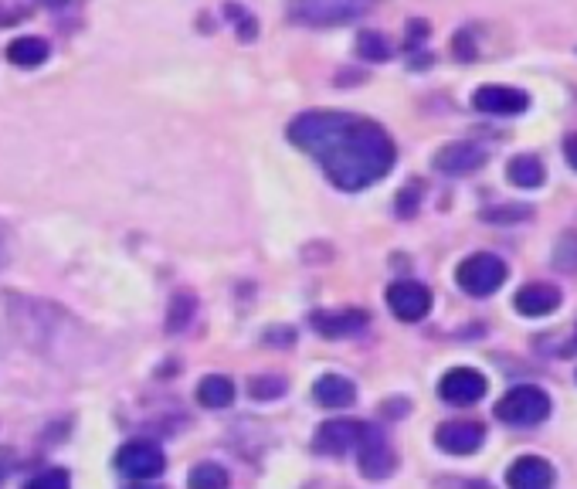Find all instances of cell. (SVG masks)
I'll return each instance as SVG.
<instances>
[{"mask_svg": "<svg viewBox=\"0 0 577 489\" xmlns=\"http://www.w3.org/2000/svg\"><path fill=\"white\" fill-rule=\"evenodd\" d=\"M116 469L129 479H157L167 469V456L153 442H126L116 452Z\"/></svg>", "mask_w": 577, "mask_h": 489, "instance_id": "cell-6", "label": "cell"}, {"mask_svg": "<svg viewBox=\"0 0 577 489\" xmlns=\"http://www.w3.org/2000/svg\"><path fill=\"white\" fill-rule=\"evenodd\" d=\"M24 489H72V479H68L65 469H45L41 476L28 479Z\"/></svg>", "mask_w": 577, "mask_h": 489, "instance_id": "cell-26", "label": "cell"}, {"mask_svg": "<svg viewBox=\"0 0 577 489\" xmlns=\"http://www.w3.org/2000/svg\"><path fill=\"white\" fill-rule=\"evenodd\" d=\"M357 55L364 58V62H387L391 58V45L384 41V34L377 31H360L357 38Z\"/></svg>", "mask_w": 577, "mask_h": 489, "instance_id": "cell-22", "label": "cell"}, {"mask_svg": "<svg viewBox=\"0 0 577 489\" xmlns=\"http://www.w3.org/2000/svg\"><path fill=\"white\" fill-rule=\"evenodd\" d=\"M435 442H438V449L449 452V456H472V452L486 442V428L479 422H465V418L462 422H445V425H438Z\"/></svg>", "mask_w": 577, "mask_h": 489, "instance_id": "cell-12", "label": "cell"}, {"mask_svg": "<svg viewBox=\"0 0 577 489\" xmlns=\"http://www.w3.org/2000/svg\"><path fill=\"white\" fill-rule=\"evenodd\" d=\"M472 106L489 116H520L527 113L530 96L523 89H510V85H482L472 92Z\"/></svg>", "mask_w": 577, "mask_h": 489, "instance_id": "cell-9", "label": "cell"}, {"mask_svg": "<svg viewBox=\"0 0 577 489\" xmlns=\"http://www.w3.org/2000/svg\"><path fill=\"white\" fill-rule=\"evenodd\" d=\"M387 306H391V313L398 316L401 323H418L432 310V293H428L421 282L401 279L387 289Z\"/></svg>", "mask_w": 577, "mask_h": 489, "instance_id": "cell-7", "label": "cell"}, {"mask_svg": "<svg viewBox=\"0 0 577 489\" xmlns=\"http://www.w3.org/2000/svg\"><path fill=\"white\" fill-rule=\"evenodd\" d=\"M404 401H387V415H404Z\"/></svg>", "mask_w": 577, "mask_h": 489, "instance_id": "cell-31", "label": "cell"}, {"mask_svg": "<svg viewBox=\"0 0 577 489\" xmlns=\"http://www.w3.org/2000/svg\"><path fill=\"white\" fill-rule=\"evenodd\" d=\"M313 330L326 340H343V337H357V333L367 330L370 313L367 310H340V313H313L309 316Z\"/></svg>", "mask_w": 577, "mask_h": 489, "instance_id": "cell-13", "label": "cell"}, {"mask_svg": "<svg viewBox=\"0 0 577 489\" xmlns=\"http://www.w3.org/2000/svg\"><path fill=\"white\" fill-rule=\"evenodd\" d=\"M561 299H564L561 289L550 286V282H527V286L513 296V306L520 316L537 320V316H550L554 310H561Z\"/></svg>", "mask_w": 577, "mask_h": 489, "instance_id": "cell-14", "label": "cell"}, {"mask_svg": "<svg viewBox=\"0 0 577 489\" xmlns=\"http://www.w3.org/2000/svg\"><path fill=\"white\" fill-rule=\"evenodd\" d=\"M506 486L510 489H554V466L540 456H523L516 459L506 473Z\"/></svg>", "mask_w": 577, "mask_h": 489, "instance_id": "cell-15", "label": "cell"}, {"mask_svg": "<svg viewBox=\"0 0 577 489\" xmlns=\"http://www.w3.org/2000/svg\"><path fill=\"white\" fill-rule=\"evenodd\" d=\"M126 489H160V486H143V483H136V486H126Z\"/></svg>", "mask_w": 577, "mask_h": 489, "instance_id": "cell-34", "label": "cell"}, {"mask_svg": "<svg viewBox=\"0 0 577 489\" xmlns=\"http://www.w3.org/2000/svg\"><path fill=\"white\" fill-rule=\"evenodd\" d=\"M194 310H197V299L191 293H177L174 299H170V310H167V330L180 333L184 326H191Z\"/></svg>", "mask_w": 577, "mask_h": 489, "instance_id": "cell-21", "label": "cell"}, {"mask_svg": "<svg viewBox=\"0 0 577 489\" xmlns=\"http://www.w3.org/2000/svg\"><path fill=\"white\" fill-rule=\"evenodd\" d=\"M421 38H428V24L425 21H411L408 24V48H415Z\"/></svg>", "mask_w": 577, "mask_h": 489, "instance_id": "cell-29", "label": "cell"}, {"mask_svg": "<svg viewBox=\"0 0 577 489\" xmlns=\"http://www.w3.org/2000/svg\"><path fill=\"white\" fill-rule=\"evenodd\" d=\"M370 11V0H289V17L309 28H337Z\"/></svg>", "mask_w": 577, "mask_h": 489, "instance_id": "cell-2", "label": "cell"}, {"mask_svg": "<svg viewBox=\"0 0 577 489\" xmlns=\"http://www.w3.org/2000/svg\"><path fill=\"white\" fill-rule=\"evenodd\" d=\"M289 143L320 160L323 174L340 191H364L391 174L394 140L374 119H360L350 113H303L289 123Z\"/></svg>", "mask_w": 577, "mask_h": 489, "instance_id": "cell-1", "label": "cell"}, {"mask_svg": "<svg viewBox=\"0 0 577 489\" xmlns=\"http://www.w3.org/2000/svg\"><path fill=\"white\" fill-rule=\"evenodd\" d=\"M506 276H510V272H506V262L489 252L469 255V259H462L459 269H455V282H459V289L469 296H493L506 282Z\"/></svg>", "mask_w": 577, "mask_h": 489, "instance_id": "cell-4", "label": "cell"}, {"mask_svg": "<svg viewBox=\"0 0 577 489\" xmlns=\"http://www.w3.org/2000/svg\"><path fill=\"white\" fill-rule=\"evenodd\" d=\"M367 422H357V418H330L316 428L313 449L320 456H347V452H357L360 439L367 435Z\"/></svg>", "mask_w": 577, "mask_h": 489, "instance_id": "cell-5", "label": "cell"}, {"mask_svg": "<svg viewBox=\"0 0 577 489\" xmlns=\"http://www.w3.org/2000/svg\"><path fill=\"white\" fill-rule=\"evenodd\" d=\"M564 153H567V163H571V167L577 170V133H574V136H567Z\"/></svg>", "mask_w": 577, "mask_h": 489, "instance_id": "cell-30", "label": "cell"}, {"mask_svg": "<svg viewBox=\"0 0 577 489\" xmlns=\"http://www.w3.org/2000/svg\"><path fill=\"white\" fill-rule=\"evenodd\" d=\"M527 218H533L530 204H503V208L482 211V221H489V225H516V221H527Z\"/></svg>", "mask_w": 577, "mask_h": 489, "instance_id": "cell-23", "label": "cell"}, {"mask_svg": "<svg viewBox=\"0 0 577 489\" xmlns=\"http://www.w3.org/2000/svg\"><path fill=\"white\" fill-rule=\"evenodd\" d=\"M357 462H360V473L367 479H387L398 469V456H394L391 445L384 442V435L377 432L374 425L367 428V435L357 445Z\"/></svg>", "mask_w": 577, "mask_h": 489, "instance_id": "cell-8", "label": "cell"}, {"mask_svg": "<svg viewBox=\"0 0 577 489\" xmlns=\"http://www.w3.org/2000/svg\"><path fill=\"white\" fill-rule=\"evenodd\" d=\"M197 401H201L204 408H211V411L228 408L231 401H235V384H231L228 377H221V374H208L201 384H197Z\"/></svg>", "mask_w": 577, "mask_h": 489, "instance_id": "cell-18", "label": "cell"}, {"mask_svg": "<svg viewBox=\"0 0 577 489\" xmlns=\"http://www.w3.org/2000/svg\"><path fill=\"white\" fill-rule=\"evenodd\" d=\"M465 489H489V486H465Z\"/></svg>", "mask_w": 577, "mask_h": 489, "instance_id": "cell-35", "label": "cell"}, {"mask_svg": "<svg viewBox=\"0 0 577 489\" xmlns=\"http://www.w3.org/2000/svg\"><path fill=\"white\" fill-rule=\"evenodd\" d=\"M187 489H228V473L218 462H201L187 476Z\"/></svg>", "mask_w": 577, "mask_h": 489, "instance_id": "cell-20", "label": "cell"}, {"mask_svg": "<svg viewBox=\"0 0 577 489\" xmlns=\"http://www.w3.org/2000/svg\"><path fill=\"white\" fill-rule=\"evenodd\" d=\"M228 14H231V17H238V21H241V28H238L241 38L252 41V38H255V21H252V17H245V14L238 11V7H228Z\"/></svg>", "mask_w": 577, "mask_h": 489, "instance_id": "cell-28", "label": "cell"}, {"mask_svg": "<svg viewBox=\"0 0 577 489\" xmlns=\"http://www.w3.org/2000/svg\"><path fill=\"white\" fill-rule=\"evenodd\" d=\"M554 265L561 272H577V231H564L554 248Z\"/></svg>", "mask_w": 577, "mask_h": 489, "instance_id": "cell-25", "label": "cell"}, {"mask_svg": "<svg viewBox=\"0 0 577 489\" xmlns=\"http://www.w3.org/2000/svg\"><path fill=\"white\" fill-rule=\"evenodd\" d=\"M313 398L320 401L323 408H350L357 401V384L343 374H323L320 381L313 384Z\"/></svg>", "mask_w": 577, "mask_h": 489, "instance_id": "cell-16", "label": "cell"}, {"mask_svg": "<svg viewBox=\"0 0 577 489\" xmlns=\"http://www.w3.org/2000/svg\"><path fill=\"white\" fill-rule=\"evenodd\" d=\"M418 201H421V187L418 184H408L404 191L398 194V214L401 218H411L418 211Z\"/></svg>", "mask_w": 577, "mask_h": 489, "instance_id": "cell-27", "label": "cell"}, {"mask_svg": "<svg viewBox=\"0 0 577 489\" xmlns=\"http://www.w3.org/2000/svg\"><path fill=\"white\" fill-rule=\"evenodd\" d=\"M51 55L48 41L45 38H34V34H21L7 45V62L17 65V68H38L45 65Z\"/></svg>", "mask_w": 577, "mask_h": 489, "instance_id": "cell-17", "label": "cell"}, {"mask_svg": "<svg viewBox=\"0 0 577 489\" xmlns=\"http://www.w3.org/2000/svg\"><path fill=\"white\" fill-rule=\"evenodd\" d=\"M41 7H51V11H62V7H68V0H38Z\"/></svg>", "mask_w": 577, "mask_h": 489, "instance_id": "cell-32", "label": "cell"}, {"mask_svg": "<svg viewBox=\"0 0 577 489\" xmlns=\"http://www.w3.org/2000/svg\"><path fill=\"white\" fill-rule=\"evenodd\" d=\"M482 163H486V150L472 140L445 143V147L435 153V167L449 177H465V174H472V170H479Z\"/></svg>", "mask_w": 577, "mask_h": 489, "instance_id": "cell-11", "label": "cell"}, {"mask_svg": "<svg viewBox=\"0 0 577 489\" xmlns=\"http://www.w3.org/2000/svg\"><path fill=\"white\" fill-rule=\"evenodd\" d=\"M286 388H289V384L282 381V377L265 374V377H255V381H248V398L275 401V398H282V394H286Z\"/></svg>", "mask_w": 577, "mask_h": 489, "instance_id": "cell-24", "label": "cell"}, {"mask_svg": "<svg viewBox=\"0 0 577 489\" xmlns=\"http://www.w3.org/2000/svg\"><path fill=\"white\" fill-rule=\"evenodd\" d=\"M489 391V381L472 367H452L449 374L438 381V394L449 405H476L482 394Z\"/></svg>", "mask_w": 577, "mask_h": 489, "instance_id": "cell-10", "label": "cell"}, {"mask_svg": "<svg viewBox=\"0 0 577 489\" xmlns=\"http://www.w3.org/2000/svg\"><path fill=\"white\" fill-rule=\"evenodd\" d=\"M0 483H4V469H0Z\"/></svg>", "mask_w": 577, "mask_h": 489, "instance_id": "cell-36", "label": "cell"}, {"mask_svg": "<svg viewBox=\"0 0 577 489\" xmlns=\"http://www.w3.org/2000/svg\"><path fill=\"white\" fill-rule=\"evenodd\" d=\"M510 180H513L516 187H540L547 180V170H544V163H540L537 157L523 153V157L510 160Z\"/></svg>", "mask_w": 577, "mask_h": 489, "instance_id": "cell-19", "label": "cell"}, {"mask_svg": "<svg viewBox=\"0 0 577 489\" xmlns=\"http://www.w3.org/2000/svg\"><path fill=\"white\" fill-rule=\"evenodd\" d=\"M550 415V398L537 384H520L496 401V418L506 425H540Z\"/></svg>", "mask_w": 577, "mask_h": 489, "instance_id": "cell-3", "label": "cell"}, {"mask_svg": "<svg viewBox=\"0 0 577 489\" xmlns=\"http://www.w3.org/2000/svg\"><path fill=\"white\" fill-rule=\"evenodd\" d=\"M7 262V242H4V235H0V265Z\"/></svg>", "mask_w": 577, "mask_h": 489, "instance_id": "cell-33", "label": "cell"}]
</instances>
